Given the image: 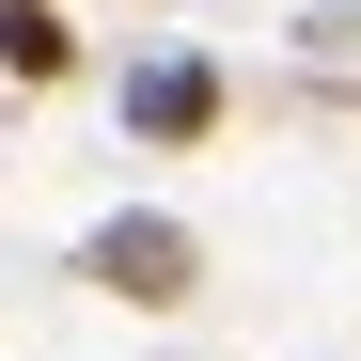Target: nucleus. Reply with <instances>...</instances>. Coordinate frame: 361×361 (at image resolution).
Instances as JSON below:
<instances>
[{"label": "nucleus", "mask_w": 361, "mask_h": 361, "mask_svg": "<svg viewBox=\"0 0 361 361\" xmlns=\"http://www.w3.org/2000/svg\"><path fill=\"white\" fill-rule=\"evenodd\" d=\"M79 283H110L126 314H173V298L204 283V235L173 220V204H126V220H94V235H79Z\"/></svg>", "instance_id": "obj_1"}, {"label": "nucleus", "mask_w": 361, "mask_h": 361, "mask_svg": "<svg viewBox=\"0 0 361 361\" xmlns=\"http://www.w3.org/2000/svg\"><path fill=\"white\" fill-rule=\"evenodd\" d=\"M204 126H220V63H189V47L126 63V142H204Z\"/></svg>", "instance_id": "obj_2"}, {"label": "nucleus", "mask_w": 361, "mask_h": 361, "mask_svg": "<svg viewBox=\"0 0 361 361\" xmlns=\"http://www.w3.org/2000/svg\"><path fill=\"white\" fill-rule=\"evenodd\" d=\"M0 63H16V79H63V63H79V32L47 16V0H0Z\"/></svg>", "instance_id": "obj_3"}]
</instances>
